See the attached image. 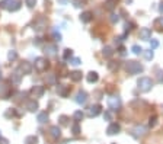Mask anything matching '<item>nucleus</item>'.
I'll return each instance as SVG.
<instances>
[{
    "mask_svg": "<svg viewBox=\"0 0 163 144\" xmlns=\"http://www.w3.org/2000/svg\"><path fill=\"white\" fill-rule=\"evenodd\" d=\"M22 6L21 0H0V8L6 9L8 12H16Z\"/></svg>",
    "mask_w": 163,
    "mask_h": 144,
    "instance_id": "f257e3e1",
    "label": "nucleus"
},
{
    "mask_svg": "<svg viewBox=\"0 0 163 144\" xmlns=\"http://www.w3.org/2000/svg\"><path fill=\"white\" fill-rule=\"evenodd\" d=\"M137 87H139V90L141 93H147L153 89V80L150 77H141L137 82Z\"/></svg>",
    "mask_w": 163,
    "mask_h": 144,
    "instance_id": "f03ea898",
    "label": "nucleus"
},
{
    "mask_svg": "<svg viewBox=\"0 0 163 144\" xmlns=\"http://www.w3.org/2000/svg\"><path fill=\"white\" fill-rule=\"evenodd\" d=\"M125 70H127L130 74H139V73H141V71L144 70V67L140 64L139 61H127Z\"/></svg>",
    "mask_w": 163,
    "mask_h": 144,
    "instance_id": "7ed1b4c3",
    "label": "nucleus"
},
{
    "mask_svg": "<svg viewBox=\"0 0 163 144\" xmlns=\"http://www.w3.org/2000/svg\"><path fill=\"white\" fill-rule=\"evenodd\" d=\"M34 67L35 70L38 71V73H44V71H47V68L50 67V63L47 58H44V57H38V58H35V64H34Z\"/></svg>",
    "mask_w": 163,
    "mask_h": 144,
    "instance_id": "20e7f679",
    "label": "nucleus"
},
{
    "mask_svg": "<svg viewBox=\"0 0 163 144\" xmlns=\"http://www.w3.org/2000/svg\"><path fill=\"white\" fill-rule=\"evenodd\" d=\"M131 134H133L134 138H140V137H143L147 134V128L143 127V125H136V127L131 130Z\"/></svg>",
    "mask_w": 163,
    "mask_h": 144,
    "instance_id": "39448f33",
    "label": "nucleus"
},
{
    "mask_svg": "<svg viewBox=\"0 0 163 144\" xmlns=\"http://www.w3.org/2000/svg\"><path fill=\"white\" fill-rule=\"evenodd\" d=\"M108 106L114 111L120 109V106H121V99H120L118 96H111V98H108Z\"/></svg>",
    "mask_w": 163,
    "mask_h": 144,
    "instance_id": "423d86ee",
    "label": "nucleus"
},
{
    "mask_svg": "<svg viewBox=\"0 0 163 144\" xmlns=\"http://www.w3.org/2000/svg\"><path fill=\"white\" fill-rule=\"evenodd\" d=\"M101 111H102V106L99 103H95V105H92L89 109H88V117L95 118V117H98L99 114H101Z\"/></svg>",
    "mask_w": 163,
    "mask_h": 144,
    "instance_id": "0eeeda50",
    "label": "nucleus"
},
{
    "mask_svg": "<svg viewBox=\"0 0 163 144\" xmlns=\"http://www.w3.org/2000/svg\"><path fill=\"white\" fill-rule=\"evenodd\" d=\"M45 92V87L41 85H35L32 86V89H31V95H32L34 98H42V95Z\"/></svg>",
    "mask_w": 163,
    "mask_h": 144,
    "instance_id": "6e6552de",
    "label": "nucleus"
},
{
    "mask_svg": "<svg viewBox=\"0 0 163 144\" xmlns=\"http://www.w3.org/2000/svg\"><path fill=\"white\" fill-rule=\"evenodd\" d=\"M44 51H45V54H47L48 57H54V55H57L58 47L56 44H47L45 48H44Z\"/></svg>",
    "mask_w": 163,
    "mask_h": 144,
    "instance_id": "1a4fd4ad",
    "label": "nucleus"
},
{
    "mask_svg": "<svg viewBox=\"0 0 163 144\" xmlns=\"http://www.w3.org/2000/svg\"><path fill=\"white\" fill-rule=\"evenodd\" d=\"M70 90H72L70 86H67V85H58V87H57V93L61 98H67L70 95Z\"/></svg>",
    "mask_w": 163,
    "mask_h": 144,
    "instance_id": "9d476101",
    "label": "nucleus"
},
{
    "mask_svg": "<svg viewBox=\"0 0 163 144\" xmlns=\"http://www.w3.org/2000/svg\"><path fill=\"white\" fill-rule=\"evenodd\" d=\"M120 131H121V127H120V124H117V122L109 124V127L106 128V134H108V136H115V134H118Z\"/></svg>",
    "mask_w": 163,
    "mask_h": 144,
    "instance_id": "9b49d317",
    "label": "nucleus"
},
{
    "mask_svg": "<svg viewBox=\"0 0 163 144\" xmlns=\"http://www.w3.org/2000/svg\"><path fill=\"white\" fill-rule=\"evenodd\" d=\"M86 101H88V93H86L85 90L77 92L76 98H74V102H76V103H79V105H83V103H86Z\"/></svg>",
    "mask_w": 163,
    "mask_h": 144,
    "instance_id": "f8f14e48",
    "label": "nucleus"
},
{
    "mask_svg": "<svg viewBox=\"0 0 163 144\" xmlns=\"http://www.w3.org/2000/svg\"><path fill=\"white\" fill-rule=\"evenodd\" d=\"M150 38H152V29L150 28H141L140 29V39L149 41Z\"/></svg>",
    "mask_w": 163,
    "mask_h": 144,
    "instance_id": "ddd939ff",
    "label": "nucleus"
},
{
    "mask_svg": "<svg viewBox=\"0 0 163 144\" xmlns=\"http://www.w3.org/2000/svg\"><path fill=\"white\" fill-rule=\"evenodd\" d=\"M22 76H24V73H22L19 68H16V70L12 73V77H10V79H12V82H13V83L19 85V83H21V80H22Z\"/></svg>",
    "mask_w": 163,
    "mask_h": 144,
    "instance_id": "4468645a",
    "label": "nucleus"
},
{
    "mask_svg": "<svg viewBox=\"0 0 163 144\" xmlns=\"http://www.w3.org/2000/svg\"><path fill=\"white\" fill-rule=\"evenodd\" d=\"M19 70L24 73V74H29L31 71H32V66H31V63H28V61H24L21 66H19Z\"/></svg>",
    "mask_w": 163,
    "mask_h": 144,
    "instance_id": "2eb2a0df",
    "label": "nucleus"
},
{
    "mask_svg": "<svg viewBox=\"0 0 163 144\" xmlns=\"http://www.w3.org/2000/svg\"><path fill=\"white\" fill-rule=\"evenodd\" d=\"M38 108H40V105H38V102L35 101V99L26 102V109L29 111V112H35V111H38Z\"/></svg>",
    "mask_w": 163,
    "mask_h": 144,
    "instance_id": "dca6fc26",
    "label": "nucleus"
},
{
    "mask_svg": "<svg viewBox=\"0 0 163 144\" xmlns=\"http://www.w3.org/2000/svg\"><path fill=\"white\" fill-rule=\"evenodd\" d=\"M82 77H83V73H82V71H79V70H74V71H72V73H70V79H72V82H74V83L80 82Z\"/></svg>",
    "mask_w": 163,
    "mask_h": 144,
    "instance_id": "f3484780",
    "label": "nucleus"
},
{
    "mask_svg": "<svg viewBox=\"0 0 163 144\" xmlns=\"http://www.w3.org/2000/svg\"><path fill=\"white\" fill-rule=\"evenodd\" d=\"M50 134L54 138H60L61 137V130H60L58 125H53V127H50Z\"/></svg>",
    "mask_w": 163,
    "mask_h": 144,
    "instance_id": "a211bd4d",
    "label": "nucleus"
},
{
    "mask_svg": "<svg viewBox=\"0 0 163 144\" xmlns=\"http://www.w3.org/2000/svg\"><path fill=\"white\" fill-rule=\"evenodd\" d=\"M86 80L89 83H96L99 80V74L96 71H90V73H88V76H86Z\"/></svg>",
    "mask_w": 163,
    "mask_h": 144,
    "instance_id": "6ab92c4d",
    "label": "nucleus"
},
{
    "mask_svg": "<svg viewBox=\"0 0 163 144\" xmlns=\"http://www.w3.org/2000/svg\"><path fill=\"white\" fill-rule=\"evenodd\" d=\"M80 20L83 23H88L92 20V12H83L80 15Z\"/></svg>",
    "mask_w": 163,
    "mask_h": 144,
    "instance_id": "aec40b11",
    "label": "nucleus"
},
{
    "mask_svg": "<svg viewBox=\"0 0 163 144\" xmlns=\"http://www.w3.org/2000/svg\"><path fill=\"white\" fill-rule=\"evenodd\" d=\"M37 121H38L40 124H45V122L48 121V114H47V112H41V114H38Z\"/></svg>",
    "mask_w": 163,
    "mask_h": 144,
    "instance_id": "412c9836",
    "label": "nucleus"
},
{
    "mask_svg": "<svg viewBox=\"0 0 163 144\" xmlns=\"http://www.w3.org/2000/svg\"><path fill=\"white\" fill-rule=\"evenodd\" d=\"M102 54H104V57H106V58H111V57L114 55V50H112L111 47L106 45L105 48H104V51H102Z\"/></svg>",
    "mask_w": 163,
    "mask_h": 144,
    "instance_id": "4be33fe9",
    "label": "nucleus"
},
{
    "mask_svg": "<svg viewBox=\"0 0 163 144\" xmlns=\"http://www.w3.org/2000/svg\"><path fill=\"white\" fill-rule=\"evenodd\" d=\"M38 143V137L35 136H28L25 138V143L24 144H37Z\"/></svg>",
    "mask_w": 163,
    "mask_h": 144,
    "instance_id": "5701e85b",
    "label": "nucleus"
},
{
    "mask_svg": "<svg viewBox=\"0 0 163 144\" xmlns=\"http://www.w3.org/2000/svg\"><path fill=\"white\" fill-rule=\"evenodd\" d=\"M83 117H85V114H83L82 111H76V112L73 114V119L76 121V122L82 121V119H83Z\"/></svg>",
    "mask_w": 163,
    "mask_h": 144,
    "instance_id": "b1692460",
    "label": "nucleus"
},
{
    "mask_svg": "<svg viewBox=\"0 0 163 144\" xmlns=\"http://www.w3.org/2000/svg\"><path fill=\"white\" fill-rule=\"evenodd\" d=\"M131 51H133V54H136V55H140V54H143V48L140 47V45H133L131 47Z\"/></svg>",
    "mask_w": 163,
    "mask_h": 144,
    "instance_id": "393cba45",
    "label": "nucleus"
},
{
    "mask_svg": "<svg viewBox=\"0 0 163 144\" xmlns=\"http://www.w3.org/2000/svg\"><path fill=\"white\" fill-rule=\"evenodd\" d=\"M143 54H144V58L146 60H153V57H155V52H153V50H146V51H143Z\"/></svg>",
    "mask_w": 163,
    "mask_h": 144,
    "instance_id": "a878e982",
    "label": "nucleus"
},
{
    "mask_svg": "<svg viewBox=\"0 0 163 144\" xmlns=\"http://www.w3.org/2000/svg\"><path fill=\"white\" fill-rule=\"evenodd\" d=\"M72 133H73L74 136H79L80 134V125H79V122H74L73 125H72Z\"/></svg>",
    "mask_w": 163,
    "mask_h": 144,
    "instance_id": "bb28decb",
    "label": "nucleus"
},
{
    "mask_svg": "<svg viewBox=\"0 0 163 144\" xmlns=\"http://www.w3.org/2000/svg\"><path fill=\"white\" fill-rule=\"evenodd\" d=\"M58 122H60V125H63V127H67V125H69V117H66V115H61V117L58 118Z\"/></svg>",
    "mask_w": 163,
    "mask_h": 144,
    "instance_id": "cd10ccee",
    "label": "nucleus"
},
{
    "mask_svg": "<svg viewBox=\"0 0 163 144\" xmlns=\"http://www.w3.org/2000/svg\"><path fill=\"white\" fill-rule=\"evenodd\" d=\"M72 57H73V50H70V48L64 50V52H63V58H64V60H70Z\"/></svg>",
    "mask_w": 163,
    "mask_h": 144,
    "instance_id": "c85d7f7f",
    "label": "nucleus"
},
{
    "mask_svg": "<svg viewBox=\"0 0 163 144\" xmlns=\"http://www.w3.org/2000/svg\"><path fill=\"white\" fill-rule=\"evenodd\" d=\"M47 83H48V85H56V83H57L56 74H48V76H47Z\"/></svg>",
    "mask_w": 163,
    "mask_h": 144,
    "instance_id": "c756f323",
    "label": "nucleus"
},
{
    "mask_svg": "<svg viewBox=\"0 0 163 144\" xmlns=\"http://www.w3.org/2000/svg\"><path fill=\"white\" fill-rule=\"evenodd\" d=\"M18 58V52L16 51H9V54H8V60L9 61H15V60Z\"/></svg>",
    "mask_w": 163,
    "mask_h": 144,
    "instance_id": "7c9ffc66",
    "label": "nucleus"
},
{
    "mask_svg": "<svg viewBox=\"0 0 163 144\" xmlns=\"http://www.w3.org/2000/svg\"><path fill=\"white\" fill-rule=\"evenodd\" d=\"M16 115H18L16 111L12 109V108H10V109H8L6 112H5V117H6V118H12V117H16Z\"/></svg>",
    "mask_w": 163,
    "mask_h": 144,
    "instance_id": "2f4dec72",
    "label": "nucleus"
},
{
    "mask_svg": "<svg viewBox=\"0 0 163 144\" xmlns=\"http://www.w3.org/2000/svg\"><path fill=\"white\" fill-rule=\"evenodd\" d=\"M69 61H70L72 66H79V64H82V60L79 58V57H72Z\"/></svg>",
    "mask_w": 163,
    "mask_h": 144,
    "instance_id": "473e14b6",
    "label": "nucleus"
},
{
    "mask_svg": "<svg viewBox=\"0 0 163 144\" xmlns=\"http://www.w3.org/2000/svg\"><path fill=\"white\" fill-rule=\"evenodd\" d=\"M108 68H109L111 71L118 70V63H115V61H109V63H108Z\"/></svg>",
    "mask_w": 163,
    "mask_h": 144,
    "instance_id": "72a5a7b5",
    "label": "nucleus"
},
{
    "mask_svg": "<svg viewBox=\"0 0 163 144\" xmlns=\"http://www.w3.org/2000/svg\"><path fill=\"white\" fill-rule=\"evenodd\" d=\"M156 124H157V115H153V117H150V121H149V125L153 128L156 127Z\"/></svg>",
    "mask_w": 163,
    "mask_h": 144,
    "instance_id": "f704fd0d",
    "label": "nucleus"
},
{
    "mask_svg": "<svg viewBox=\"0 0 163 144\" xmlns=\"http://www.w3.org/2000/svg\"><path fill=\"white\" fill-rule=\"evenodd\" d=\"M25 5H26L29 9H32L34 6L37 5V0H25Z\"/></svg>",
    "mask_w": 163,
    "mask_h": 144,
    "instance_id": "c9c22d12",
    "label": "nucleus"
},
{
    "mask_svg": "<svg viewBox=\"0 0 163 144\" xmlns=\"http://www.w3.org/2000/svg\"><path fill=\"white\" fill-rule=\"evenodd\" d=\"M157 47H159V41H157V39H152V41H150V50H155Z\"/></svg>",
    "mask_w": 163,
    "mask_h": 144,
    "instance_id": "e433bc0d",
    "label": "nucleus"
},
{
    "mask_svg": "<svg viewBox=\"0 0 163 144\" xmlns=\"http://www.w3.org/2000/svg\"><path fill=\"white\" fill-rule=\"evenodd\" d=\"M114 3H115L114 0H106V3H105V5H106V8L109 9V10H112V9H114V6H115Z\"/></svg>",
    "mask_w": 163,
    "mask_h": 144,
    "instance_id": "4c0bfd02",
    "label": "nucleus"
},
{
    "mask_svg": "<svg viewBox=\"0 0 163 144\" xmlns=\"http://www.w3.org/2000/svg\"><path fill=\"white\" fill-rule=\"evenodd\" d=\"M104 119H105V121H112V114L106 111L105 114H104Z\"/></svg>",
    "mask_w": 163,
    "mask_h": 144,
    "instance_id": "58836bf2",
    "label": "nucleus"
},
{
    "mask_svg": "<svg viewBox=\"0 0 163 144\" xmlns=\"http://www.w3.org/2000/svg\"><path fill=\"white\" fill-rule=\"evenodd\" d=\"M157 82L159 83H163V70H159L157 71Z\"/></svg>",
    "mask_w": 163,
    "mask_h": 144,
    "instance_id": "ea45409f",
    "label": "nucleus"
},
{
    "mask_svg": "<svg viewBox=\"0 0 163 144\" xmlns=\"http://www.w3.org/2000/svg\"><path fill=\"white\" fill-rule=\"evenodd\" d=\"M156 23H157V25H160L159 31H163V16L160 17V19H157V20H156Z\"/></svg>",
    "mask_w": 163,
    "mask_h": 144,
    "instance_id": "a19ab883",
    "label": "nucleus"
},
{
    "mask_svg": "<svg viewBox=\"0 0 163 144\" xmlns=\"http://www.w3.org/2000/svg\"><path fill=\"white\" fill-rule=\"evenodd\" d=\"M118 20H120L118 15H111V22H112V23H117Z\"/></svg>",
    "mask_w": 163,
    "mask_h": 144,
    "instance_id": "79ce46f5",
    "label": "nucleus"
},
{
    "mask_svg": "<svg viewBox=\"0 0 163 144\" xmlns=\"http://www.w3.org/2000/svg\"><path fill=\"white\" fill-rule=\"evenodd\" d=\"M54 38H56V41H61V34H57V32H54Z\"/></svg>",
    "mask_w": 163,
    "mask_h": 144,
    "instance_id": "37998d69",
    "label": "nucleus"
},
{
    "mask_svg": "<svg viewBox=\"0 0 163 144\" xmlns=\"http://www.w3.org/2000/svg\"><path fill=\"white\" fill-rule=\"evenodd\" d=\"M0 144H9V140H8V138H3V137H0Z\"/></svg>",
    "mask_w": 163,
    "mask_h": 144,
    "instance_id": "c03bdc74",
    "label": "nucleus"
},
{
    "mask_svg": "<svg viewBox=\"0 0 163 144\" xmlns=\"http://www.w3.org/2000/svg\"><path fill=\"white\" fill-rule=\"evenodd\" d=\"M58 3H60V5H67L69 0H58Z\"/></svg>",
    "mask_w": 163,
    "mask_h": 144,
    "instance_id": "a18cd8bd",
    "label": "nucleus"
},
{
    "mask_svg": "<svg viewBox=\"0 0 163 144\" xmlns=\"http://www.w3.org/2000/svg\"><path fill=\"white\" fill-rule=\"evenodd\" d=\"M159 12L163 13V3H160V6H159Z\"/></svg>",
    "mask_w": 163,
    "mask_h": 144,
    "instance_id": "49530a36",
    "label": "nucleus"
},
{
    "mask_svg": "<svg viewBox=\"0 0 163 144\" xmlns=\"http://www.w3.org/2000/svg\"><path fill=\"white\" fill-rule=\"evenodd\" d=\"M0 80H2V71H0Z\"/></svg>",
    "mask_w": 163,
    "mask_h": 144,
    "instance_id": "de8ad7c7",
    "label": "nucleus"
},
{
    "mask_svg": "<svg viewBox=\"0 0 163 144\" xmlns=\"http://www.w3.org/2000/svg\"><path fill=\"white\" fill-rule=\"evenodd\" d=\"M0 137H2V136H0Z\"/></svg>",
    "mask_w": 163,
    "mask_h": 144,
    "instance_id": "09e8293b",
    "label": "nucleus"
}]
</instances>
